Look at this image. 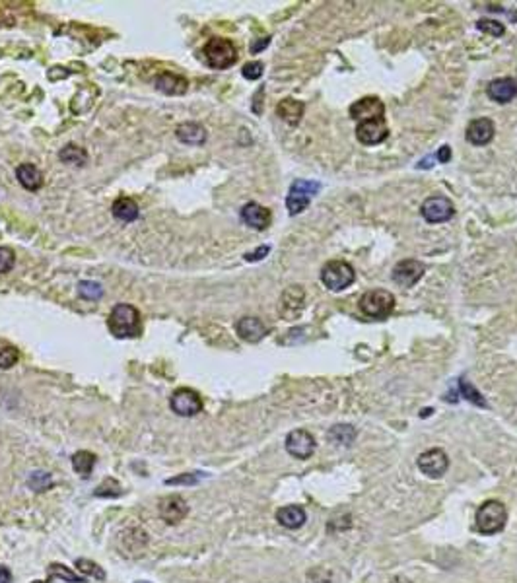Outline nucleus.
Segmentation results:
<instances>
[{"mask_svg":"<svg viewBox=\"0 0 517 583\" xmlns=\"http://www.w3.org/2000/svg\"><path fill=\"white\" fill-rule=\"evenodd\" d=\"M107 327L117 339H135L140 334V313L135 306L117 304L109 313Z\"/></svg>","mask_w":517,"mask_h":583,"instance_id":"obj_1","label":"nucleus"},{"mask_svg":"<svg viewBox=\"0 0 517 583\" xmlns=\"http://www.w3.org/2000/svg\"><path fill=\"white\" fill-rule=\"evenodd\" d=\"M203 57H205L210 69L226 70L235 65L238 49H235V45L231 43L230 39L212 37V39H208L207 45L203 47Z\"/></svg>","mask_w":517,"mask_h":583,"instance_id":"obj_2","label":"nucleus"},{"mask_svg":"<svg viewBox=\"0 0 517 583\" xmlns=\"http://www.w3.org/2000/svg\"><path fill=\"white\" fill-rule=\"evenodd\" d=\"M507 521V512L506 505L498 500H488L484 502L479 512H476V517H474V523H476V529L479 533L483 535H496L500 531H504Z\"/></svg>","mask_w":517,"mask_h":583,"instance_id":"obj_3","label":"nucleus"},{"mask_svg":"<svg viewBox=\"0 0 517 583\" xmlns=\"http://www.w3.org/2000/svg\"><path fill=\"white\" fill-rule=\"evenodd\" d=\"M360 309L369 319H387L395 309V296L387 290H369L360 297Z\"/></svg>","mask_w":517,"mask_h":583,"instance_id":"obj_4","label":"nucleus"},{"mask_svg":"<svg viewBox=\"0 0 517 583\" xmlns=\"http://www.w3.org/2000/svg\"><path fill=\"white\" fill-rule=\"evenodd\" d=\"M356 280L354 266L346 261H329L321 268V282L333 292H341L352 286Z\"/></svg>","mask_w":517,"mask_h":583,"instance_id":"obj_5","label":"nucleus"},{"mask_svg":"<svg viewBox=\"0 0 517 583\" xmlns=\"http://www.w3.org/2000/svg\"><path fill=\"white\" fill-rule=\"evenodd\" d=\"M321 185L315 181H306V179H298L294 181L290 187V193L286 196V208L292 216H296L299 212H303L310 206L311 198L319 193Z\"/></svg>","mask_w":517,"mask_h":583,"instance_id":"obj_6","label":"nucleus"},{"mask_svg":"<svg viewBox=\"0 0 517 583\" xmlns=\"http://www.w3.org/2000/svg\"><path fill=\"white\" fill-rule=\"evenodd\" d=\"M420 212H422V216L428 224H441V222H448L455 216V205L449 201L448 196L437 194V196L426 198Z\"/></svg>","mask_w":517,"mask_h":583,"instance_id":"obj_7","label":"nucleus"},{"mask_svg":"<svg viewBox=\"0 0 517 583\" xmlns=\"http://www.w3.org/2000/svg\"><path fill=\"white\" fill-rule=\"evenodd\" d=\"M170 407L179 416H196L203 411V400L200 395L193 389H177L170 399Z\"/></svg>","mask_w":517,"mask_h":583,"instance_id":"obj_8","label":"nucleus"},{"mask_svg":"<svg viewBox=\"0 0 517 583\" xmlns=\"http://www.w3.org/2000/svg\"><path fill=\"white\" fill-rule=\"evenodd\" d=\"M387 137H389V128H387L385 119H369V121L358 123L356 138L366 146L381 144Z\"/></svg>","mask_w":517,"mask_h":583,"instance_id":"obj_9","label":"nucleus"},{"mask_svg":"<svg viewBox=\"0 0 517 583\" xmlns=\"http://www.w3.org/2000/svg\"><path fill=\"white\" fill-rule=\"evenodd\" d=\"M391 276L401 288H413L424 276V264L416 259H404L401 263L395 264Z\"/></svg>","mask_w":517,"mask_h":583,"instance_id":"obj_10","label":"nucleus"},{"mask_svg":"<svg viewBox=\"0 0 517 583\" xmlns=\"http://www.w3.org/2000/svg\"><path fill=\"white\" fill-rule=\"evenodd\" d=\"M418 469L424 475L437 479L444 477L449 469V459L444 449H428L418 457Z\"/></svg>","mask_w":517,"mask_h":583,"instance_id":"obj_11","label":"nucleus"},{"mask_svg":"<svg viewBox=\"0 0 517 583\" xmlns=\"http://www.w3.org/2000/svg\"><path fill=\"white\" fill-rule=\"evenodd\" d=\"M286 451L296 459H310L315 451V437L308 430H294L286 437Z\"/></svg>","mask_w":517,"mask_h":583,"instance_id":"obj_12","label":"nucleus"},{"mask_svg":"<svg viewBox=\"0 0 517 583\" xmlns=\"http://www.w3.org/2000/svg\"><path fill=\"white\" fill-rule=\"evenodd\" d=\"M383 115H385V105L380 98H374V95L362 98L350 105V117L358 123L369 121V119H383Z\"/></svg>","mask_w":517,"mask_h":583,"instance_id":"obj_13","label":"nucleus"},{"mask_svg":"<svg viewBox=\"0 0 517 583\" xmlns=\"http://www.w3.org/2000/svg\"><path fill=\"white\" fill-rule=\"evenodd\" d=\"M158 514H160V517L165 521V523H170V525H177L179 521H183L185 517H187V514H189V507H187V503H185V500L181 498V496H168V498H163V500H160V505H158Z\"/></svg>","mask_w":517,"mask_h":583,"instance_id":"obj_14","label":"nucleus"},{"mask_svg":"<svg viewBox=\"0 0 517 583\" xmlns=\"http://www.w3.org/2000/svg\"><path fill=\"white\" fill-rule=\"evenodd\" d=\"M494 133L496 126L490 119H486V117L474 119L467 126V140L471 144H474V146H484V144H488L494 138Z\"/></svg>","mask_w":517,"mask_h":583,"instance_id":"obj_15","label":"nucleus"},{"mask_svg":"<svg viewBox=\"0 0 517 583\" xmlns=\"http://www.w3.org/2000/svg\"><path fill=\"white\" fill-rule=\"evenodd\" d=\"M235 332L245 343H259L266 336L268 329H266L263 321L257 319V317H242L235 323Z\"/></svg>","mask_w":517,"mask_h":583,"instance_id":"obj_16","label":"nucleus"},{"mask_svg":"<svg viewBox=\"0 0 517 583\" xmlns=\"http://www.w3.org/2000/svg\"><path fill=\"white\" fill-rule=\"evenodd\" d=\"M242 220L249 228L263 231L271 224V210L261 206L259 203H247L242 208Z\"/></svg>","mask_w":517,"mask_h":583,"instance_id":"obj_17","label":"nucleus"},{"mask_svg":"<svg viewBox=\"0 0 517 583\" xmlns=\"http://www.w3.org/2000/svg\"><path fill=\"white\" fill-rule=\"evenodd\" d=\"M488 98L496 103H509L517 95V82L514 78H496L486 88Z\"/></svg>","mask_w":517,"mask_h":583,"instance_id":"obj_18","label":"nucleus"},{"mask_svg":"<svg viewBox=\"0 0 517 583\" xmlns=\"http://www.w3.org/2000/svg\"><path fill=\"white\" fill-rule=\"evenodd\" d=\"M175 138L181 144H189V146H200L207 142V128L198 123H181L175 128Z\"/></svg>","mask_w":517,"mask_h":583,"instance_id":"obj_19","label":"nucleus"},{"mask_svg":"<svg viewBox=\"0 0 517 583\" xmlns=\"http://www.w3.org/2000/svg\"><path fill=\"white\" fill-rule=\"evenodd\" d=\"M156 90L165 95H183L189 88V82L183 76H177L173 72H163L154 80Z\"/></svg>","mask_w":517,"mask_h":583,"instance_id":"obj_20","label":"nucleus"},{"mask_svg":"<svg viewBox=\"0 0 517 583\" xmlns=\"http://www.w3.org/2000/svg\"><path fill=\"white\" fill-rule=\"evenodd\" d=\"M303 111H306L303 102H298L294 98H286V100H282L276 105V115L290 126L299 125V121L303 117Z\"/></svg>","mask_w":517,"mask_h":583,"instance_id":"obj_21","label":"nucleus"},{"mask_svg":"<svg viewBox=\"0 0 517 583\" xmlns=\"http://www.w3.org/2000/svg\"><path fill=\"white\" fill-rule=\"evenodd\" d=\"M308 514L301 505H284L276 512V521L286 529H299L306 523Z\"/></svg>","mask_w":517,"mask_h":583,"instance_id":"obj_22","label":"nucleus"},{"mask_svg":"<svg viewBox=\"0 0 517 583\" xmlns=\"http://www.w3.org/2000/svg\"><path fill=\"white\" fill-rule=\"evenodd\" d=\"M303 297H306V294H303L301 286H290L284 292V296H282V315L286 319L298 317V313L303 308Z\"/></svg>","mask_w":517,"mask_h":583,"instance_id":"obj_23","label":"nucleus"},{"mask_svg":"<svg viewBox=\"0 0 517 583\" xmlns=\"http://www.w3.org/2000/svg\"><path fill=\"white\" fill-rule=\"evenodd\" d=\"M16 177L22 185L23 189L27 191H39L43 185V173L35 168L34 163H20L16 168Z\"/></svg>","mask_w":517,"mask_h":583,"instance_id":"obj_24","label":"nucleus"},{"mask_svg":"<svg viewBox=\"0 0 517 583\" xmlns=\"http://www.w3.org/2000/svg\"><path fill=\"white\" fill-rule=\"evenodd\" d=\"M111 214H113L115 220H119V222L128 224V222H135V220L140 216V210H138V205L133 198L121 196V198H117L113 206H111Z\"/></svg>","mask_w":517,"mask_h":583,"instance_id":"obj_25","label":"nucleus"},{"mask_svg":"<svg viewBox=\"0 0 517 583\" xmlns=\"http://www.w3.org/2000/svg\"><path fill=\"white\" fill-rule=\"evenodd\" d=\"M58 160L67 165H86L88 163V152L82 148V146H76V144H67L65 148L58 152Z\"/></svg>","mask_w":517,"mask_h":583,"instance_id":"obj_26","label":"nucleus"},{"mask_svg":"<svg viewBox=\"0 0 517 583\" xmlns=\"http://www.w3.org/2000/svg\"><path fill=\"white\" fill-rule=\"evenodd\" d=\"M72 467L82 479H86V477H90V472L95 467V455L90 451H76L72 455Z\"/></svg>","mask_w":517,"mask_h":583,"instance_id":"obj_27","label":"nucleus"},{"mask_svg":"<svg viewBox=\"0 0 517 583\" xmlns=\"http://www.w3.org/2000/svg\"><path fill=\"white\" fill-rule=\"evenodd\" d=\"M47 573H49V580L58 578V580H62V582L67 583H86V578H82V575H78L76 572H72L70 568H67L65 564H57V562H53V564L47 568Z\"/></svg>","mask_w":517,"mask_h":583,"instance_id":"obj_28","label":"nucleus"},{"mask_svg":"<svg viewBox=\"0 0 517 583\" xmlns=\"http://www.w3.org/2000/svg\"><path fill=\"white\" fill-rule=\"evenodd\" d=\"M18 360H20L18 348L6 341H0V369H10L18 364Z\"/></svg>","mask_w":517,"mask_h":583,"instance_id":"obj_29","label":"nucleus"},{"mask_svg":"<svg viewBox=\"0 0 517 583\" xmlns=\"http://www.w3.org/2000/svg\"><path fill=\"white\" fill-rule=\"evenodd\" d=\"M329 439L341 444V446H350L356 439V430L352 426H343V424L334 426L333 430L329 432Z\"/></svg>","mask_w":517,"mask_h":583,"instance_id":"obj_30","label":"nucleus"},{"mask_svg":"<svg viewBox=\"0 0 517 583\" xmlns=\"http://www.w3.org/2000/svg\"><path fill=\"white\" fill-rule=\"evenodd\" d=\"M76 568H78L84 575H88V578H92V580H97V582H104L105 578H107L104 568H102L97 562L88 560V558H78V560H76Z\"/></svg>","mask_w":517,"mask_h":583,"instance_id":"obj_31","label":"nucleus"},{"mask_svg":"<svg viewBox=\"0 0 517 583\" xmlns=\"http://www.w3.org/2000/svg\"><path fill=\"white\" fill-rule=\"evenodd\" d=\"M78 296L84 297V299H90V301H95L100 297L104 296V288L100 282H93V280H82L78 284Z\"/></svg>","mask_w":517,"mask_h":583,"instance_id":"obj_32","label":"nucleus"},{"mask_svg":"<svg viewBox=\"0 0 517 583\" xmlns=\"http://www.w3.org/2000/svg\"><path fill=\"white\" fill-rule=\"evenodd\" d=\"M27 484H30V488L35 492H47L51 486H53V479H51V475H49V472L35 470V472H32V477H30Z\"/></svg>","mask_w":517,"mask_h":583,"instance_id":"obj_33","label":"nucleus"},{"mask_svg":"<svg viewBox=\"0 0 517 583\" xmlns=\"http://www.w3.org/2000/svg\"><path fill=\"white\" fill-rule=\"evenodd\" d=\"M459 389H461V395L465 397V399L469 400V402H472V404H476V407H486V400L483 399V395L476 391V387L474 385H471L467 379H461L459 381Z\"/></svg>","mask_w":517,"mask_h":583,"instance_id":"obj_34","label":"nucleus"},{"mask_svg":"<svg viewBox=\"0 0 517 583\" xmlns=\"http://www.w3.org/2000/svg\"><path fill=\"white\" fill-rule=\"evenodd\" d=\"M93 494L100 496V498H117V496L123 494V488H121V484L115 479H107V481H104L95 488Z\"/></svg>","mask_w":517,"mask_h":583,"instance_id":"obj_35","label":"nucleus"},{"mask_svg":"<svg viewBox=\"0 0 517 583\" xmlns=\"http://www.w3.org/2000/svg\"><path fill=\"white\" fill-rule=\"evenodd\" d=\"M476 27H479L481 32H484V34L492 35V37H502L504 32H506L504 23L496 22V20H486V18L479 20V22H476Z\"/></svg>","mask_w":517,"mask_h":583,"instance_id":"obj_36","label":"nucleus"},{"mask_svg":"<svg viewBox=\"0 0 517 583\" xmlns=\"http://www.w3.org/2000/svg\"><path fill=\"white\" fill-rule=\"evenodd\" d=\"M263 72L264 65L263 62H259V60H251V62H247L242 69V74L245 80H259V78L263 76Z\"/></svg>","mask_w":517,"mask_h":583,"instance_id":"obj_37","label":"nucleus"},{"mask_svg":"<svg viewBox=\"0 0 517 583\" xmlns=\"http://www.w3.org/2000/svg\"><path fill=\"white\" fill-rule=\"evenodd\" d=\"M16 263V257H14V251L8 249V247H0V275L4 273H10L12 266Z\"/></svg>","mask_w":517,"mask_h":583,"instance_id":"obj_38","label":"nucleus"},{"mask_svg":"<svg viewBox=\"0 0 517 583\" xmlns=\"http://www.w3.org/2000/svg\"><path fill=\"white\" fill-rule=\"evenodd\" d=\"M203 472H187V475H179L175 479H168L165 484H172V486H179V484H185V486H191V484H196L200 481Z\"/></svg>","mask_w":517,"mask_h":583,"instance_id":"obj_39","label":"nucleus"},{"mask_svg":"<svg viewBox=\"0 0 517 583\" xmlns=\"http://www.w3.org/2000/svg\"><path fill=\"white\" fill-rule=\"evenodd\" d=\"M268 253H271V247H268V245H261V247H257L255 251L247 253V255H245V261H249V263H257V261L264 259Z\"/></svg>","mask_w":517,"mask_h":583,"instance_id":"obj_40","label":"nucleus"},{"mask_svg":"<svg viewBox=\"0 0 517 583\" xmlns=\"http://www.w3.org/2000/svg\"><path fill=\"white\" fill-rule=\"evenodd\" d=\"M308 578H315V582L310 580V583H331V575H329L327 570H323V568H315V570H311V572L308 573Z\"/></svg>","mask_w":517,"mask_h":583,"instance_id":"obj_41","label":"nucleus"},{"mask_svg":"<svg viewBox=\"0 0 517 583\" xmlns=\"http://www.w3.org/2000/svg\"><path fill=\"white\" fill-rule=\"evenodd\" d=\"M436 158H437V161H439V163H448V161L451 160V148H449L448 144H444L441 148L437 150Z\"/></svg>","mask_w":517,"mask_h":583,"instance_id":"obj_42","label":"nucleus"},{"mask_svg":"<svg viewBox=\"0 0 517 583\" xmlns=\"http://www.w3.org/2000/svg\"><path fill=\"white\" fill-rule=\"evenodd\" d=\"M268 43H271V37H263V39L255 41V43H251V53L257 55L259 51H263L264 47H268Z\"/></svg>","mask_w":517,"mask_h":583,"instance_id":"obj_43","label":"nucleus"},{"mask_svg":"<svg viewBox=\"0 0 517 583\" xmlns=\"http://www.w3.org/2000/svg\"><path fill=\"white\" fill-rule=\"evenodd\" d=\"M0 583H12V572L6 566H0Z\"/></svg>","mask_w":517,"mask_h":583,"instance_id":"obj_44","label":"nucleus"},{"mask_svg":"<svg viewBox=\"0 0 517 583\" xmlns=\"http://www.w3.org/2000/svg\"><path fill=\"white\" fill-rule=\"evenodd\" d=\"M389 583H413V582H409V580H406V578H402V575H397V578H393Z\"/></svg>","mask_w":517,"mask_h":583,"instance_id":"obj_45","label":"nucleus"},{"mask_svg":"<svg viewBox=\"0 0 517 583\" xmlns=\"http://www.w3.org/2000/svg\"><path fill=\"white\" fill-rule=\"evenodd\" d=\"M32 583H53V580H47V582H39V580H37V582H32Z\"/></svg>","mask_w":517,"mask_h":583,"instance_id":"obj_46","label":"nucleus"},{"mask_svg":"<svg viewBox=\"0 0 517 583\" xmlns=\"http://www.w3.org/2000/svg\"><path fill=\"white\" fill-rule=\"evenodd\" d=\"M137 583H148V582H137Z\"/></svg>","mask_w":517,"mask_h":583,"instance_id":"obj_47","label":"nucleus"}]
</instances>
